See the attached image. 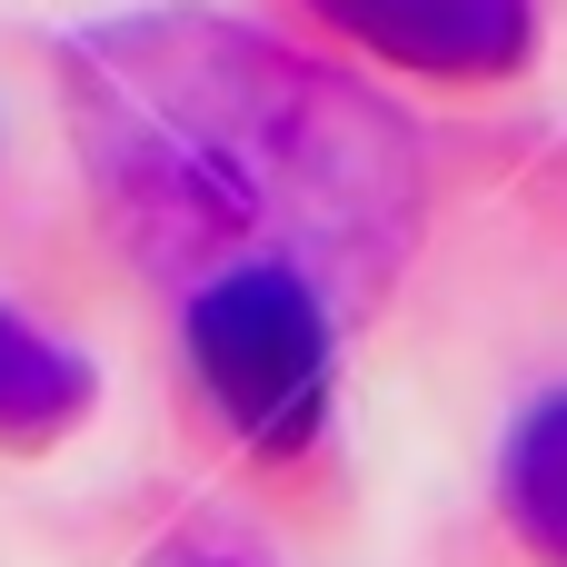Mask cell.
I'll use <instances>...</instances> for the list:
<instances>
[{
    "instance_id": "cell-2",
    "label": "cell",
    "mask_w": 567,
    "mask_h": 567,
    "mask_svg": "<svg viewBox=\"0 0 567 567\" xmlns=\"http://www.w3.org/2000/svg\"><path fill=\"white\" fill-rule=\"evenodd\" d=\"M508 518L548 567H567V399L538 409L508 449Z\"/></svg>"
},
{
    "instance_id": "cell-3",
    "label": "cell",
    "mask_w": 567,
    "mask_h": 567,
    "mask_svg": "<svg viewBox=\"0 0 567 567\" xmlns=\"http://www.w3.org/2000/svg\"><path fill=\"white\" fill-rule=\"evenodd\" d=\"M70 389H80V379H70L30 329L0 319V419H50V409H70Z\"/></svg>"
},
{
    "instance_id": "cell-1",
    "label": "cell",
    "mask_w": 567,
    "mask_h": 567,
    "mask_svg": "<svg viewBox=\"0 0 567 567\" xmlns=\"http://www.w3.org/2000/svg\"><path fill=\"white\" fill-rule=\"evenodd\" d=\"M199 369L239 429L299 439L319 419V389H329V329H319L299 279L249 269V279H219L199 299Z\"/></svg>"
}]
</instances>
